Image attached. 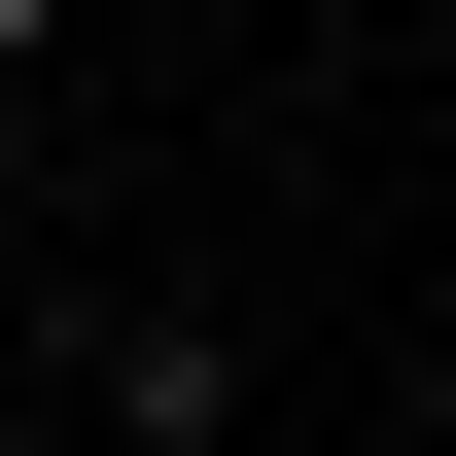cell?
Instances as JSON below:
<instances>
[{
    "label": "cell",
    "mask_w": 456,
    "mask_h": 456,
    "mask_svg": "<svg viewBox=\"0 0 456 456\" xmlns=\"http://www.w3.org/2000/svg\"><path fill=\"white\" fill-rule=\"evenodd\" d=\"M0 316H36V211H0Z\"/></svg>",
    "instance_id": "obj_2"
},
{
    "label": "cell",
    "mask_w": 456,
    "mask_h": 456,
    "mask_svg": "<svg viewBox=\"0 0 456 456\" xmlns=\"http://www.w3.org/2000/svg\"><path fill=\"white\" fill-rule=\"evenodd\" d=\"M36 36H70V0H0V70H36Z\"/></svg>",
    "instance_id": "obj_1"
}]
</instances>
